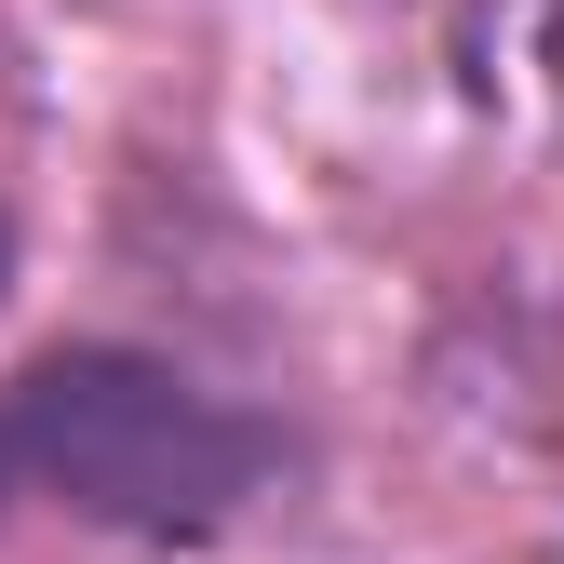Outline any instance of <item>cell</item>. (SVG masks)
<instances>
[{"instance_id":"cell-3","label":"cell","mask_w":564,"mask_h":564,"mask_svg":"<svg viewBox=\"0 0 564 564\" xmlns=\"http://www.w3.org/2000/svg\"><path fill=\"white\" fill-rule=\"evenodd\" d=\"M28 484V444H14V403H0V498Z\"/></svg>"},{"instance_id":"cell-1","label":"cell","mask_w":564,"mask_h":564,"mask_svg":"<svg viewBox=\"0 0 564 564\" xmlns=\"http://www.w3.org/2000/svg\"><path fill=\"white\" fill-rule=\"evenodd\" d=\"M14 444L28 484L54 511H82L108 538H216L256 484L282 470V431L256 403L202 390L162 349H121V336H67L14 377Z\"/></svg>"},{"instance_id":"cell-2","label":"cell","mask_w":564,"mask_h":564,"mask_svg":"<svg viewBox=\"0 0 564 564\" xmlns=\"http://www.w3.org/2000/svg\"><path fill=\"white\" fill-rule=\"evenodd\" d=\"M538 67H551V108H564V0H551V28H538Z\"/></svg>"},{"instance_id":"cell-4","label":"cell","mask_w":564,"mask_h":564,"mask_svg":"<svg viewBox=\"0 0 564 564\" xmlns=\"http://www.w3.org/2000/svg\"><path fill=\"white\" fill-rule=\"evenodd\" d=\"M0 282H14V229H0Z\"/></svg>"}]
</instances>
